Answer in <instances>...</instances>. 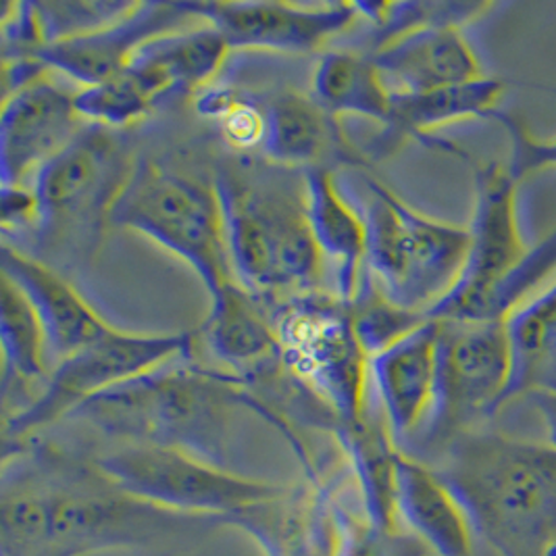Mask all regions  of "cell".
Returning <instances> with one entry per match:
<instances>
[{
    "instance_id": "obj_13",
    "label": "cell",
    "mask_w": 556,
    "mask_h": 556,
    "mask_svg": "<svg viewBox=\"0 0 556 556\" xmlns=\"http://www.w3.org/2000/svg\"><path fill=\"white\" fill-rule=\"evenodd\" d=\"M471 163V161H469ZM476 177V208L469 226V254L455 290L433 306V321H469L478 304L526 258L517 181L501 163H471Z\"/></svg>"
},
{
    "instance_id": "obj_9",
    "label": "cell",
    "mask_w": 556,
    "mask_h": 556,
    "mask_svg": "<svg viewBox=\"0 0 556 556\" xmlns=\"http://www.w3.org/2000/svg\"><path fill=\"white\" fill-rule=\"evenodd\" d=\"M97 469L131 498L172 515H213L226 521L276 501L288 490L165 446H126L102 456Z\"/></svg>"
},
{
    "instance_id": "obj_14",
    "label": "cell",
    "mask_w": 556,
    "mask_h": 556,
    "mask_svg": "<svg viewBox=\"0 0 556 556\" xmlns=\"http://www.w3.org/2000/svg\"><path fill=\"white\" fill-rule=\"evenodd\" d=\"M229 49L313 52L361 20L356 2H188Z\"/></svg>"
},
{
    "instance_id": "obj_19",
    "label": "cell",
    "mask_w": 556,
    "mask_h": 556,
    "mask_svg": "<svg viewBox=\"0 0 556 556\" xmlns=\"http://www.w3.org/2000/svg\"><path fill=\"white\" fill-rule=\"evenodd\" d=\"M392 94H421L485 77L458 27H421L371 52Z\"/></svg>"
},
{
    "instance_id": "obj_15",
    "label": "cell",
    "mask_w": 556,
    "mask_h": 556,
    "mask_svg": "<svg viewBox=\"0 0 556 556\" xmlns=\"http://www.w3.org/2000/svg\"><path fill=\"white\" fill-rule=\"evenodd\" d=\"M201 22L188 2H138L126 17L99 31L54 42L31 56L51 72L65 74L81 88L99 86L122 74L149 42Z\"/></svg>"
},
{
    "instance_id": "obj_27",
    "label": "cell",
    "mask_w": 556,
    "mask_h": 556,
    "mask_svg": "<svg viewBox=\"0 0 556 556\" xmlns=\"http://www.w3.org/2000/svg\"><path fill=\"white\" fill-rule=\"evenodd\" d=\"M315 101L333 117L361 115L388 126L392 92L388 90L371 54L333 51L321 56L313 77Z\"/></svg>"
},
{
    "instance_id": "obj_18",
    "label": "cell",
    "mask_w": 556,
    "mask_h": 556,
    "mask_svg": "<svg viewBox=\"0 0 556 556\" xmlns=\"http://www.w3.org/2000/svg\"><path fill=\"white\" fill-rule=\"evenodd\" d=\"M438 338L440 324L430 319L369 358V378L394 442L421 433L428 424L438 380Z\"/></svg>"
},
{
    "instance_id": "obj_34",
    "label": "cell",
    "mask_w": 556,
    "mask_h": 556,
    "mask_svg": "<svg viewBox=\"0 0 556 556\" xmlns=\"http://www.w3.org/2000/svg\"><path fill=\"white\" fill-rule=\"evenodd\" d=\"M38 224V199L26 186H2V228H29Z\"/></svg>"
},
{
    "instance_id": "obj_36",
    "label": "cell",
    "mask_w": 556,
    "mask_h": 556,
    "mask_svg": "<svg viewBox=\"0 0 556 556\" xmlns=\"http://www.w3.org/2000/svg\"><path fill=\"white\" fill-rule=\"evenodd\" d=\"M548 556H556V546H555V548H553V551H551V555H548Z\"/></svg>"
},
{
    "instance_id": "obj_33",
    "label": "cell",
    "mask_w": 556,
    "mask_h": 556,
    "mask_svg": "<svg viewBox=\"0 0 556 556\" xmlns=\"http://www.w3.org/2000/svg\"><path fill=\"white\" fill-rule=\"evenodd\" d=\"M219 129L229 147L238 151H261L265 138V109L256 102L238 99L219 119Z\"/></svg>"
},
{
    "instance_id": "obj_25",
    "label": "cell",
    "mask_w": 556,
    "mask_h": 556,
    "mask_svg": "<svg viewBox=\"0 0 556 556\" xmlns=\"http://www.w3.org/2000/svg\"><path fill=\"white\" fill-rule=\"evenodd\" d=\"M333 431L349 456L365 517L376 530L403 531L396 510V458L401 448L388 424L369 419L367 415L358 424L338 426Z\"/></svg>"
},
{
    "instance_id": "obj_24",
    "label": "cell",
    "mask_w": 556,
    "mask_h": 556,
    "mask_svg": "<svg viewBox=\"0 0 556 556\" xmlns=\"http://www.w3.org/2000/svg\"><path fill=\"white\" fill-rule=\"evenodd\" d=\"M505 90L503 79L485 76L478 81L421 94H392V115L376 142V151L386 154L403 144L406 138H415L433 149H451L467 159V154L453 149V144L431 140V131L463 119L492 117Z\"/></svg>"
},
{
    "instance_id": "obj_10",
    "label": "cell",
    "mask_w": 556,
    "mask_h": 556,
    "mask_svg": "<svg viewBox=\"0 0 556 556\" xmlns=\"http://www.w3.org/2000/svg\"><path fill=\"white\" fill-rule=\"evenodd\" d=\"M231 49L215 27H188L161 36L134 56L122 74L77 92L81 119L102 127H126L159 102L199 94L213 84Z\"/></svg>"
},
{
    "instance_id": "obj_21",
    "label": "cell",
    "mask_w": 556,
    "mask_h": 556,
    "mask_svg": "<svg viewBox=\"0 0 556 556\" xmlns=\"http://www.w3.org/2000/svg\"><path fill=\"white\" fill-rule=\"evenodd\" d=\"M267 163L299 169L328 167V161L361 167L365 159L344 136L338 117L315 99L281 92L265 106V138L261 147Z\"/></svg>"
},
{
    "instance_id": "obj_22",
    "label": "cell",
    "mask_w": 556,
    "mask_h": 556,
    "mask_svg": "<svg viewBox=\"0 0 556 556\" xmlns=\"http://www.w3.org/2000/svg\"><path fill=\"white\" fill-rule=\"evenodd\" d=\"M399 521L435 556H471L476 528L455 490L433 467L399 453Z\"/></svg>"
},
{
    "instance_id": "obj_8",
    "label": "cell",
    "mask_w": 556,
    "mask_h": 556,
    "mask_svg": "<svg viewBox=\"0 0 556 556\" xmlns=\"http://www.w3.org/2000/svg\"><path fill=\"white\" fill-rule=\"evenodd\" d=\"M267 311L292 378L328 408L338 426L363 421L369 356L356 338L351 304L311 292Z\"/></svg>"
},
{
    "instance_id": "obj_30",
    "label": "cell",
    "mask_w": 556,
    "mask_h": 556,
    "mask_svg": "<svg viewBox=\"0 0 556 556\" xmlns=\"http://www.w3.org/2000/svg\"><path fill=\"white\" fill-rule=\"evenodd\" d=\"M351 308L356 338L369 358L383 353L415 329L421 328L426 321H430V317L424 313L406 311L392 303L369 274L365 281H361Z\"/></svg>"
},
{
    "instance_id": "obj_2",
    "label": "cell",
    "mask_w": 556,
    "mask_h": 556,
    "mask_svg": "<svg viewBox=\"0 0 556 556\" xmlns=\"http://www.w3.org/2000/svg\"><path fill=\"white\" fill-rule=\"evenodd\" d=\"M496 556H548L556 546V448L501 431L455 438L433 467Z\"/></svg>"
},
{
    "instance_id": "obj_20",
    "label": "cell",
    "mask_w": 556,
    "mask_h": 556,
    "mask_svg": "<svg viewBox=\"0 0 556 556\" xmlns=\"http://www.w3.org/2000/svg\"><path fill=\"white\" fill-rule=\"evenodd\" d=\"M201 333L213 356L249 388L283 367L267 306L238 281L211 296V311Z\"/></svg>"
},
{
    "instance_id": "obj_12",
    "label": "cell",
    "mask_w": 556,
    "mask_h": 556,
    "mask_svg": "<svg viewBox=\"0 0 556 556\" xmlns=\"http://www.w3.org/2000/svg\"><path fill=\"white\" fill-rule=\"evenodd\" d=\"M435 399L421 438L446 448L505 408L510 349L505 324L438 321Z\"/></svg>"
},
{
    "instance_id": "obj_35",
    "label": "cell",
    "mask_w": 556,
    "mask_h": 556,
    "mask_svg": "<svg viewBox=\"0 0 556 556\" xmlns=\"http://www.w3.org/2000/svg\"><path fill=\"white\" fill-rule=\"evenodd\" d=\"M531 401L542 417V424L546 430V442L556 448V392L531 394Z\"/></svg>"
},
{
    "instance_id": "obj_32",
    "label": "cell",
    "mask_w": 556,
    "mask_h": 556,
    "mask_svg": "<svg viewBox=\"0 0 556 556\" xmlns=\"http://www.w3.org/2000/svg\"><path fill=\"white\" fill-rule=\"evenodd\" d=\"M490 119H496L508 134L510 161L506 167L517 184H521V179H526L530 174L556 167V138L555 140L533 138L530 129L523 126L515 115H508L503 111H496Z\"/></svg>"
},
{
    "instance_id": "obj_16",
    "label": "cell",
    "mask_w": 556,
    "mask_h": 556,
    "mask_svg": "<svg viewBox=\"0 0 556 556\" xmlns=\"http://www.w3.org/2000/svg\"><path fill=\"white\" fill-rule=\"evenodd\" d=\"M77 90H67L51 76L29 84L2 102L0 177L2 186H24L52 156L67 149L81 127Z\"/></svg>"
},
{
    "instance_id": "obj_1",
    "label": "cell",
    "mask_w": 556,
    "mask_h": 556,
    "mask_svg": "<svg viewBox=\"0 0 556 556\" xmlns=\"http://www.w3.org/2000/svg\"><path fill=\"white\" fill-rule=\"evenodd\" d=\"M249 406L271 421L267 406L244 380L177 358L149 374L88 399L70 417L131 446L177 448L226 467L229 424L236 408Z\"/></svg>"
},
{
    "instance_id": "obj_28",
    "label": "cell",
    "mask_w": 556,
    "mask_h": 556,
    "mask_svg": "<svg viewBox=\"0 0 556 556\" xmlns=\"http://www.w3.org/2000/svg\"><path fill=\"white\" fill-rule=\"evenodd\" d=\"M0 338L4 383H45L51 378V358L45 328L26 294L2 276L0 283Z\"/></svg>"
},
{
    "instance_id": "obj_6",
    "label": "cell",
    "mask_w": 556,
    "mask_h": 556,
    "mask_svg": "<svg viewBox=\"0 0 556 556\" xmlns=\"http://www.w3.org/2000/svg\"><path fill=\"white\" fill-rule=\"evenodd\" d=\"M109 226L131 229L184 261L208 296L233 283L215 184L142 159L111 208Z\"/></svg>"
},
{
    "instance_id": "obj_17",
    "label": "cell",
    "mask_w": 556,
    "mask_h": 556,
    "mask_svg": "<svg viewBox=\"0 0 556 556\" xmlns=\"http://www.w3.org/2000/svg\"><path fill=\"white\" fill-rule=\"evenodd\" d=\"M0 267L2 276L11 279L34 306L47 333L51 365L94 344L113 329L67 279L38 256L2 247Z\"/></svg>"
},
{
    "instance_id": "obj_23",
    "label": "cell",
    "mask_w": 556,
    "mask_h": 556,
    "mask_svg": "<svg viewBox=\"0 0 556 556\" xmlns=\"http://www.w3.org/2000/svg\"><path fill=\"white\" fill-rule=\"evenodd\" d=\"M306 217L324 261L333 267L336 296L353 303L367 258V229L363 215L342 192L329 167L304 172Z\"/></svg>"
},
{
    "instance_id": "obj_26",
    "label": "cell",
    "mask_w": 556,
    "mask_h": 556,
    "mask_svg": "<svg viewBox=\"0 0 556 556\" xmlns=\"http://www.w3.org/2000/svg\"><path fill=\"white\" fill-rule=\"evenodd\" d=\"M510 381L505 406L519 396L556 392V281L506 319Z\"/></svg>"
},
{
    "instance_id": "obj_4",
    "label": "cell",
    "mask_w": 556,
    "mask_h": 556,
    "mask_svg": "<svg viewBox=\"0 0 556 556\" xmlns=\"http://www.w3.org/2000/svg\"><path fill=\"white\" fill-rule=\"evenodd\" d=\"M172 513L131 498L94 467L4 481L2 556H86L140 544Z\"/></svg>"
},
{
    "instance_id": "obj_3",
    "label": "cell",
    "mask_w": 556,
    "mask_h": 556,
    "mask_svg": "<svg viewBox=\"0 0 556 556\" xmlns=\"http://www.w3.org/2000/svg\"><path fill=\"white\" fill-rule=\"evenodd\" d=\"M213 184L236 281L265 304L317 292L326 261L306 217L304 172L224 167Z\"/></svg>"
},
{
    "instance_id": "obj_29",
    "label": "cell",
    "mask_w": 556,
    "mask_h": 556,
    "mask_svg": "<svg viewBox=\"0 0 556 556\" xmlns=\"http://www.w3.org/2000/svg\"><path fill=\"white\" fill-rule=\"evenodd\" d=\"M361 20L371 24L374 51L421 27H460L478 22L490 2H356ZM371 51V52H374Z\"/></svg>"
},
{
    "instance_id": "obj_11",
    "label": "cell",
    "mask_w": 556,
    "mask_h": 556,
    "mask_svg": "<svg viewBox=\"0 0 556 556\" xmlns=\"http://www.w3.org/2000/svg\"><path fill=\"white\" fill-rule=\"evenodd\" d=\"M197 336L129 333L111 329L94 344L54 365L51 378L26 410L4 419L7 440H22L61 417H70L88 399L119 383L140 378L177 358H192Z\"/></svg>"
},
{
    "instance_id": "obj_31",
    "label": "cell",
    "mask_w": 556,
    "mask_h": 556,
    "mask_svg": "<svg viewBox=\"0 0 556 556\" xmlns=\"http://www.w3.org/2000/svg\"><path fill=\"white\" fill-rule=\"evenodd\" d=\"M138 2L126 0H65V2H34V11L45 38V47L86 36L111 26L126 17Z\"/></svg>"
},
{
    "instance_id": "obj_5",
    "label": "cell",
    "mask_w": 556,
    "mask_h": 556,
    "mask_svg": "<svg viewBox=\"0 0 556 556\" xmlns=\"http://www.w3.org/2000/svg\"><path fill=\"white\" fill-rule=\"evenodd\" d=\"M361 192L349 201L367 229V274L392 303L428 315L463 276L469 228L421 215L390 188L361 176Z\"/></svg>"
},
{
    "instance_id": "obj_7",
    "label": "cell",
    "mask_w": 556,
    "mask_h": 556,
    "mask_svg": "<svg viewBox=\"0 0 556 556\" xmlns=\"http://www.w3.org/2000/svg\"><path fill=\"white\" fill-rule=\"evenodd\" d=\"M134 165L106 127L81 129L67 149L34 176L38 244L79 258L97 253L102 229L109 226L111 208Z\"/></svg>"
}]
</instances>
